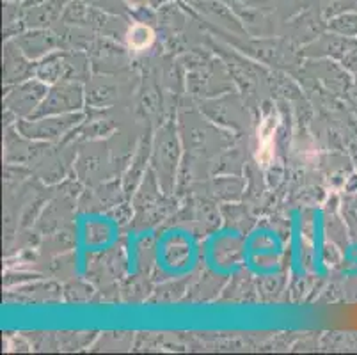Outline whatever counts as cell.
I'll list each match as a JSON object with an SVG mask.
<instances>
[{"label":"cell","instance_id":"obj_2","mask_svg":"<svg viewBox=\"0 0 357 355\" xmlns=\"http://www.w3.org/2000/svg\"><path fill=\"white\" fill-rule=\"evenodd\" d=\"M272 133H274V128L271 126V123H265V125H263V128L259 130L258 160H263V153H267V158L271 160V156H272Z\"/></svg>","mask_w":357,"mask_h":355},{"label":"cell","instance_id":"obj_1","mask_svg":"<svg viewBox=\"0 0 357 355\" xmlns=\"http://www.w3.org/2000/svg\"><path fill=\"white\" fill-rule=\"evenodd\" d=\"M126 41H128V47L134 50H146L153 43V31L142 24H135L126 34Z\"/></svg>","mask_w":357,"mask_h":355}]
</instances>
